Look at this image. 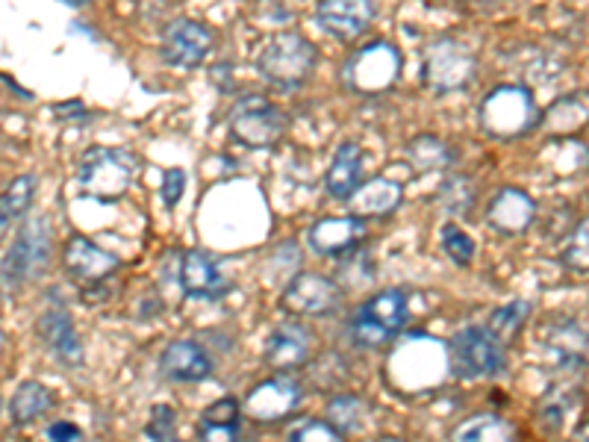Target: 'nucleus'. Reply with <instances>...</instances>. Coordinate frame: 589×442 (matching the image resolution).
Listing matches in <instances>:
<instances>
[{"label": "nucleus", "instance_id": "1", "mask_svg": "<svg viewBox=\"0 0 589 442\" xmlns=\"http://www.w3.org/2000/svg\"><path fill=\"white\" fill-rule=\"evenodd\" d=\"M478 121L483 133L493 139H519L540 127L542 113L531 89L507 83V86H495L483 97Z\"/></svg>", "mask_w": 589, "mask_h": 442}, {"label": "nucleus", "instance_id": "2", "mask_svg": "<svg viewBox=\"0 0 589 442\" xmlns=\"http://www.w3.org/2000/svg\"><path fill=\"white\" fill-rule=\"evenodd\" d=\"M139 172V156L127 148H89L78 165L83 195L95 201H118L130 193Z\"/></svg>", "mask_w": 589, "mask_h": 442}, {"label": "nucleus", "instance_id": "3", "mask_svg": "<svg viewBox=\"0 0 589 442\" xmlns=\"http://www.w3.org/2000/svg\"><path fill=\"white\" fill-rule=\"evenodd\" d=\"M316 59H319L316 45L295 30H286V33H278L266 42V48L257 57V66L271 86L298 89L313 74Z\"/></svg>", "mask_w": 589, "mask_h": 442}, {"label": "nucleus", "instance_id": "4", "mask_svg": "<svg viewBox=\"0 0 589 442\" xmlns=\"http://www.w3.org/2000/svg\"><path fill=\"white\" fill-rule=\"evenodd\" d=\"M401 78V54L389 42H372L349 57L342 68V83L357 95H380Z\"/></svg>", "mask_w": 589, "mask_h": 442}, {"label": "nucleus", "instance_id": "5", "mask_svg": "<svg viewBox=\"0 0 589 442\" xmlns=\"http://www.w3.org/2000/svg\"><path fill=\"white\" fill-rule=\"evenodd\" d=\"M451 363L460 377H495L504 372V342L486 325L463 327L451 339Z\"/></svg>", "mask_w": 589, "mask_h": 442}, {"label": "nucleus", "instance_id": "6", "mask_svg": "<svg viewBox=\"0 0 589 442\" xmlns=\"http://www.w3.org/2000/svg\"><path fill=\"white\" fill-rule=\"evenodd\" d=\"M410 307H407V295L398 289L377 292L375 299H368L357 310V316L351 322V334L360 346L377 348L396 337L398 330L407 325Z\"/></svg>", "mask_w": 589, "mask_h": 442}, {"label": "nucleus", "instance_id": "7", "mask_svg": "<svg viewBox=\"0 0 589 442\" xmlns=\"http://www.w3.org/2000/svg\"><path fill=\"white\" fill-rule=\"evenodd\" d=\"M427 89L436 95H448L472 83L474 78V57L463 42L443 36L434 39L425 50V68H422Z\"/></svg>", "mask_w": 589, "mask_h": 442}, {"label": "nucleus", "instance_id": "8", "mask_svg": "<svg viewBox=\"0 0 589 442\" xmlns=\"http://www.w3.org/2000/svg\"><path fill=\"white\" fill-rule=\"evenodd\" d=\"M227 125L231 133L248 148H271L286 133V116L262 95L239 97L227 116Z\"/></svg>", "mask_w": 589, "mask_h": 442}, {"label": "nucleus", "instance_id": "9", "mask_svg": "<svg viewBox=\"0 0 589 442\" xmlns=\"http://www.w3.org/2000/svg\"><path fill=\"white\" fill-rule=\"evenodd\" d=\"M339 301H342V289L337 280L304 271L290 280V287L281 295V307L292 316H328L339 307Z\"/></svg>", "mask_w": 589, "mask_h": 442}, {"label": "nucleus", "instance_id": "10", "mask_svg": "<svg viewBox=\"0 0 589 442\" xmlns=\"http://www.w3.org/2000/svg\"><path fill=\"white\" fill-rule=\"evenodd\" d=\"M213 50V33L192 19L172 21L163 33V57L175 68H198Z\"/></svg>", "mask_w": 589, "mask_h": 442}, {"label": "nucleus", "instance_id": "11", "mask_svg": "<svg viewBox=\"0 0 589 442\" xmlns=\"http://www.w3.org/2000/svg\"><path fill=\"white\" fill-rule=\"evenodd\" d=\"M301 384L295 377L278 375L262 381L245 398V414L257 422H281L301 404Z\"/></svg>", "mask_w": 589, "mask_h": 442}, {"label": "nucleus", "instance_id": "12", "mask_svg": "<svg viewBox=\"0 0 589 442\" xmlns=\"http://www.w3.org/2000/svg\"><path fill=\"white\" fill-rule=\"evenodd\" d=\"M316 21L339 42H354L375 21V0H319Z\"/></svg>", "mask_w": 589, "mask_h": 442}, {"label": "nucleus", "instance_id": "13", "mask_svg": "<svg viewBox=\"0 0 589 442\" xmlns=\"http://www.w3.org/2000/svg\"><path fill=\"white\" fill-rule=\"evenodd\" d=\"M62 263H66L68 275L78 280V283H83V287L101 283V280H107L118 269L116 254L97 248L95 242L86 240V236H71L66 242Z\"/></svg>", "mask_w": 589, "mask_h": 442}, {"label": "nucleus", "instance_id": "14", "mask_svg": "<svg viewBox=\"0 0 589 442\" xmlns=\"http://www.w3.org/2000/svg\"><path fill=\"white\" fill-rule=\"evenodd\" d=\"M180 287L189 299L198 301H215L227 292V278H224L222 266L203 254V251H186L184 263H180Z\"/></svg>", "mask_w": 589, "mask_h": 442}, {"label": "nucleus", "instance_id": "15", "mask_svg": "<svg viewBox=\"0 0 589 442\" xmlns=\"http://www.w3.org/2000/svg\"><path fill=\"white\" fill-rule=\"evenodd\" d=\"M45 260H48V224L45 219H36L19 233L12 251L3 257V283H10V278L21 280L30 271H39Z\"/></svg>", "mask_w": 589, "mask_h": 442}, {"label": "nucleus", "instance_id": "16", "mask_svg": "<svg viewBox=\"0 0 589 442\" xmlns=\"http://www.w3.org/2000/svg\"><path fill=\"white\" fill-rule=\"evenodd\" d=\"M360 240H366V224L357 216H328L309 228V248L325 257L349 254Z\"/></svg>", "mask_w": 589, "mask_h": 442}, {"label": "nucleus", "instance_id": "17", "mask_svg": "<svg viewBox=\"0 0 589 442\" xmlns=\"http://www.w3.org/2000/svg\"><path fill=\"white\" fill-rule=\"evenodd\" d=\"M537 219V203L528 193L522 189H498L495 198L486 207V221L490 228H495L498 233H507V236H516V233H525Z\"/></svg>", "mask_w": 589, "mask_h": 442}, {"label": "nucleus", "instance_id": "18", "mask_svg": "<svg viewBox=\"0 0 589 442\" xmlns=\"http://www.w3.org/2000/svg\"><path fill=\"white\" fill-rule=\"evenodd\" d=\"M160 372H163L168 381L195 384V381H203V377L213 375V360H210V354H207L198 342H192V339H175V342H168L163 354H160Z\"/></svg>", "mask_w": 589, "mask_h": 442}, {"label": "nucleus", "instance_id": "19", "mask_svg": "<svg viewBox=\"0 0 589 442\" xmlns=\"http://www.w3.org/2000/svg\"><path fill=\"white\" fill-rule=\"evenodd\" d=\"M309 351H313V337L307 327L298 322H283L269 334L262 354H266V363L274 369H295L307 363Z\"/></svg>", "mask_w": 589, "mask_h": 442}, {"label": "nucleus", "instance_id": "20", "mask_svg": "<svg viewBox=\"0 0 589 442\" xmlns=\"http://www.w3.org/2000/svg\"><path fill=\"white\" fill-rule=\"evenodd\" d=\"M325 186L333 198H351L363 186V151L357 142H342L337 148V156L325 174Z\"/></svg>", "mask_w": 589, "mask_h": 442}, {"label": "nucleus", "instance_id": "21", "mask_svg": "<svg viewBox=\"0 0 589 442\" xmlns=\"http://www.w3.org/2000/svg\"><path fill=\"white\" fill-rule=\"evenodd\" d=\"M39 337L66 365H78L83 360V346L66 310H48L39 318Z\"/></svg>", "mask_w": 589, "mask_h": 442}, {"label": "nucleus", "instance_id": "22", "mask_svg": "<svg viewBox=\"0 0 589 442\" xmlns=\"http://www.w3.org/2000/svg\"><path fill=\"white\" fill-rule=\"evenodd\" d=\"M401 186L389 177H372L351 195L349 203L354 216H389L401 207Z\"/></svg>", "mask_w": 589, "mask_h": 442}, {"label": "nucleus", "instance_id": "23", "mask_svg": "<svg viewBox=\"0 0 589 442\" xmlns=\"http://www.w3.org/2000/svg\"><path fill=\"white\" fill-rule=\"evenodd\" d=\"M587 346V334L575 322H563V325L554 327V334L549 337V351L557 360L561 372H578V369H584Z\"/></svg>", "mask_w": 589, "mask_h": 442}, {"label": "nucleus", "instance_id": "24", "mask_svg": "<svg viewBox=\"0 0 589 442\" xmlns=\"http://www.w3.org/2000/svg\"><path fill=\"white\" fill-rule=\"evenodd\" d=\"M451 442H516V431L502 416L478 414L457 424L451 431Z\"/></svg>", "mask_w": 589, "mask_h": 442}, {"label": "nucleus", "instance_id": "25", "mask_svg": "<svg viewBox=\"0 0 589 442\" xmlns=\"http://www.w3.org/2000/svg\"><path fill=\"white\" fill-rule=\"evenodd\" d=\"M54 404V395L45 384L39 381H27L15 389L10 398V419L15 424H30L36 422L39 416H45Z\"/></svg>", "mask_w": 589, "mask_h": 442}, {"label": "nucleus", "instance_id": "26", "mask_svg": "<svg viewBox=\"0 0 589 442\" xmlns=\"http://www.w3.org/2000/svg\"><path fill=\"white\" fill-rule=\"evenodd\" d=\"M407 156L413 163L415 172L431 174V172H445L451 165V151L443 139L436 136H415L413 142L407 144Z\"/></svg>", "mask_w": 589, "mask_h": 442}, {"label": "nucleus", "instance_id": "27", "mask_svg": "<svg viewBox=\"0 0 589 442\" xmlns=\"http://www.w3.org/2000/svg\"><path fill=\"white\" fill-rule=\"evenodd\" d=\"M36 174H21L15 181L7 186L3 193V201H0V228L7 231L12 219H19L21 212L30 210V203L36 198Z\"/></svg>", "mask_w": 589, "mask_h": 442}, {"label": "nucleus", "instance_id": "28", "mask_svg": "<svg viewBox=\"0 0 589 442\" xmlns=\"http://www.w3.org/2000/svg\"><path fill=\"white\" fill-rule=\"evenodd\" d=\"M589 121V104H584V95H566L561 97L557 104L551 106L549 116H545V125L557 133H569V130H578Z\"/></svg>", "mask_w": 589, "mask_h": 442}, {"label": "nucleus", "instance_id": "29", "mask_svg": "<svg viewBox=\"0 0 589 442\" xmlns=\"http://www.w3.org/2000/svg\"><path fill=\"white\" fill-rule=\"evenodd\" d=\"M528 316H531V304H528V301H510L507 307L495 310L490 322H486V327L507 346V342L519 334V327L528 322Z\"/></svg>", "mask_w": 589, "mask_h": 442}, {"label": "nucleus", "instance_id": "30", "mask_svg": "<svg viewBox=\"0 0 589 442\" xmlns=\"http://www.w3.org/2000/svg\"><path fill=\"white\" fill-rule=\"evenodd\" d=\"M328 422L337 424L342 433L357 431L366 422V404L360 402L357 395H337L328 404Z\"/></svg>", "mask_w": 589, "mask_h": 442}, {"label": "nucleus", "instance_id": "31", "mask_svg": "<svg viewBox=\"0 0 589 442\" xmlns=\"http://www.w3.org/2000/svg\"><path fill=\"white\" fill-rule=\"evenodd\" d=\"M439 203H443L451 216H466L474 203L472 183L466 181V177H448V181L443 183V189H439Z\"/></svg>", "mask_w": 589, "mask_h": 442}, {"label": "nucleus", "instance_id": "32", "mask_svg": "<svg viewBox=\"0 0 589 442\" xmlns=\"http://www.w3.org/2000/svg\"><path fill=\"white\" fill-rule=\"evenodd\" d=\"M563 263L572 271H589V219H584L572 231V236L563 245Z\"/></svg>", "mask_w": 589, "mask_h": 442}, {"label": "nucleus", "instance_id": "33", "mask_svg": "<svg viewBox=\"0 0 589 442\" xmlns=\"http://www.w3.org/2000/svg\"><path fill=\"white\" fill-rule=\"evenodd\" d=\"M443 251L451 257L457 266H469L474 260V240L457 224H445L443 228Z\"/></svg>", "mask_w": 589, "mask_h": 442}, {"label": "nucleus", "instance_id": "34", "mask_svg": "<svg viewBox=\"0 0 589 442\" xmlns=\"http://www.w3.org/2000/svg\"><path fill=\"white\" fill-rule=\"evenodd\" d=\"M148 437H151V442H180V437H177V414L168 404H156L151 410Z\"/></svg>", "mask_w": 589, "mask_h": 442}, {"label": "nucleus", "instance_id": "35", "mask_svg": "<svg viewBox=\"0 0 589 442\" xmlns=\"http://www.w3.org/2000/svg\"><path fill=\"white\" fill-rule=\"evenodd\" d=\"M290 442H345V440H342V431H339L337 424L325 422V419H309V422L298 424V428L290 433Z\"/></svg>", "mask_w": 589, "mask_h": 442}, {"label": "nucleus", "instance_id": "36", "mask_svg": "<svg viewBox=\"0 0 589 442\" xmlns=\"http://www.w3.org/2000/svg\"><path fill=\"white\" fill-rule=\"evenodd\" d=\"M201 422L207 424H239V404L236 398H222L203 410Z\"/></svg>", "mask_w": 589, "mask_h": 442}, {"label": "nucleus", "instance_id": "37", "mask_svg": "<svg viewBox=\"0 0 589 442\" xmlns=\"http://www.w3.org/2000/svg\"><path fill=\"white\" fill-rule=\"evenodd\" d=\"M186 193V172L184 168H168L163 177V198L168 207H177V201Z\"/></svg>", "mask_w": 589, "mask_h": 442}, {"label": "nucleus", "instance_id": "38", "mask_svg": "<svg viewBox=\"0 0 589 442\" xmlns=\"http://www.w3.org/2000/svg\"><path fill=\"white\" fill-rule=\"evenodd\" d=\"M198 440L201 442H236L239 440V424L198 422Z\"/></svg>", "mask_w": 589, "mask_h": 442}, {"label": "nucleus", "instance_id": "39", "mask_svg": "<svg viewBox=\"0 0 589 442\" xmlns=\"http://www.w3.org/2000/svg\"><path fill=\"white\" fill-rule=\"evenodd\" d=\"M48 442H86V433L74 422H54L48 428Z\"/></svg>", "mask_w": 589, "mask_h": 442}, {"label": "nucleus", "instance_id": "40", "mask_svg": "<svg viewBox=\"0 0 589 442\" xmlns=\"http://www.w3.org/2000/svg\"><path fill=\"white\" fill-rule=\"evenodd\" d=\"M572 442H589V422L580 424L578 431H575V440Z\"/></svg>", "mask_w": 589, "mask_h": 442}, {"label": "nucleus", "instance_id": "41", "mask_svg": "<svg viewBox=\"0 0 589 442\" xmlns=\"http://www.w3.org/2000/svg\"><path fill=\"white\" fill-rule=\"evenodd\" d=\"M425 3H431V7H460L466 0H425Z\"/></svg>", "mask_w": 589, "mask_h": 442}, {"label": "nucleus", "instance_id": "42", "mask_svg": "<svg viewBox=\"0 0 589 442\" xmlns=\"http://www.w3.org/2000/svg\"><path fill=\"white\" fill-rule=\"evenodd\" d=\"M62 3H68V7H83V3H89V0H62Z\"/></svg>", "mask_w": 589, "mask_h": 442}, {"label": "nucleus", "instance_id": "43", "mask_svg": "<svg viewBox=\"0 0 589 442\" xmlns=\"http://www.w3.org/2000/svg\"><path fill=\"white\" fill-rule=\"evenodd\" d=\"M377 442H404V440H398V437H380Z\"/></svg>", "mask_w": 589, "mask_h": 442}]
</instances>
